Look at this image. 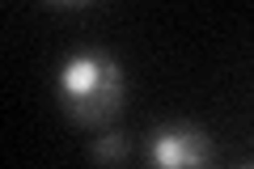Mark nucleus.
Returning a JSON list of instances; mask_svg holds the SVG:
<instances>
[{"label": "nucleus", "mask_w": 254, "mask_h": 169, "mask_svg": "<svg viewBox=\"0 0 254 169\" xmlns=\"http://www.w3.org/2000/svg\"><path fill=\"white\" fill-rule=\"evenodd\" d=\"M242 169H254V165H242Z\"/></svg>", "instance_id": "20e7f679"}, {"label": "nucleus", "mask_w": 254, "mask_h": 169, "mask_svg": "<svg viewBox=\"0 0 254 169\" xmlns=\"http://www.w3.org/2000/svg\"><path fill=\"white\" fill-rule=\"evenodd\" d=\"M123 152H127V135H119V131H106L93 140V161H115Z\"/></svg>", "instance_id": "7ed1b4c3"}, {"label": "nucleus", "mask_w": 254, "mask_h": 169, "mask_svg": "<svg viewBox=\"0 0 254 169\" xmlns=\"http://www.w3.org/2000/svg\"><path fill=\"white\" fill-rule=\"evenodd\" d=\"M127 93L123 63L106 51H72L55 72V98L76 123L102 127L106 118L119 114Z\"/></svg>", "instance_id": "f257e3e1"}, {"label": "nucleus", "mask_w": 254, "mask_h": 169, "mask_svg": "<svg viewBox=\"0 0 254 169\" xmlns=\"http://www.w3.org/2000/svg\"><path fill=\"white\" fill-rule=\"evenodd\" d=\"M153 169H212V140L190 123H165L148 135Z\"/></svg>", "instance_id": "f03ea898"}]
</instances>
